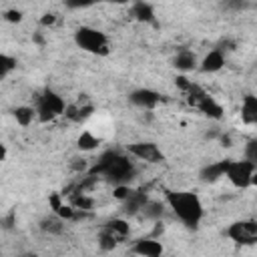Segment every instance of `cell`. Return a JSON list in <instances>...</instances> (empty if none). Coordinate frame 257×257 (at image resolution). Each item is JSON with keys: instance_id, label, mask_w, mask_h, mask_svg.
I'll return each instance as SVG.
<instances>
[{"instance_id": "6da1fadb", "label": "cell", "mask_w": 257, "mask_h": 257, "mask_svg": "<svg viewBox=\"0 0 257 257\" xmlns=\"http://www.w3.org/2000/svg\"><path fill=\"white\" fill-rule=\"evenodd\" d=\"M88 173L96 175L98 179H106L114 185L131 183L137 177V165L131 155H124L120 151H104Z\"/></svg>"}, {"instance_id": "7a4b0ae2", "label": "cell", "mask_w": 257, "mask_h": 257, "mask_svg": "<svg viewBox=\"0 0 257 257\" xmlns=\"http://www.w3.org/2000/svg\"><path fill=\"white\" fill-rule=\"evenodd\" d=\"M167 205L173 211V215L187 227H199V223L205 217L203 201L193 191H167Z\"/></svg>"}, {"instance_id": "3957f363", "label": "cell", "mask_w": 257, "mask_h": 257, "mask_svg": "<svg viewBox=\"0 0 257 257\" xmlns=\"http://www.w3.org/2000/svg\"><path fill=\"white\" fill-rule=\"evenodd\" d=\"M74 44L88 52V54H96V56H104L108 54V36L94 28V26H78L74 30Z\"/></svg>"}, {"instance_id": "277c9868", "label": "cell", "mask_w": 257, "mask_h": 257, "mask_svg": "<svg viewBox=\"0 0 257 257\" xmlns=\"http://www.w3.org/2000/svg\"><path fill=\"white\" fill-rule=\"evenodd\" d=\"M225 179L235 187V189H249L257 183V165L247 161V159H229Z\"/></svg>"}, {"instance_id": "5b68a950", "label": "cell", "mask_w": 257, "mask_h": 257, "mask_svg": "<svg viewBox=\"0 0 257 257\" xmlns=\"http://www.w3.org/2000/svg\"><path fill=\"white\" fill-rule=\"evenodd\" d=\"M185 94H187L189 104H193L195 108H199L207 118H211V120H221V118L225 116L223 104H221L215 96H211L207 90H203L197 82H193L191 88H189Z\"/></svg>"}, {"instance_id": "8992f818", "label": "cell", "mask_w": 257, "mask_h": 257, "mask_svg": "<svg viewBox=\"0 0 257 257\" xmlns=\"http://www.w3.org/2000/svg\"><path fill=\"white\" fill-rule=\"evenodd\" d=\"M64 108H66L64 96L58 94V92H54V90H50V88H46V90L38 96L36 106H34L36 118H38L40 122H50V120L62 116V114H64Z\"/></svg>"}, {"instance_id": "52a82bcc", "label": "cell", "mask_w": 257, "mask_h": 257, "mask_svg": "<svg viewBox=\"0 0 257 257\" xmlns=\"http://www.w3.org/2000/svg\"><path fill=\"white\" fill-rule=\"evenodd\" d=\"M227 239H231L237 245H255L257 241V221L255 219H239L233 221L225 229Z\"/></svg>"}, {"instance_id": "ba28073f", "label": "cell", "mask_w": 257, "mask_h": 257, "mask_svg": "<svg viewBox=\"0 0 257 257\" xmlns=\"http://www.w3.org/2000/svg\"><path fill=\"white\" fill-rule=\"evenodd\" d=\"M126 151H128V155L133 159H139V161L149 163V165H157V163H161L165 159L161 147L157 143H153V141H135V143H131L126 147Z\"/></svg>"}, {"instance_id": "9c48e42d", "label": "cell", "mask_w": 257, "mask_h": 257, "mask_svg": "<svg viewBox=\"0 0 257 257\" xmlns=\"http://www.w3.org/2000/svg\"><path fill=\"white\" fill-rule=\"evenodd\" d=\"M128 102L141 110H153L163 102V94L155 88H135L128 94Z\"/></svg>"}, {"instance_id": "30bf717a", "label": "cell", "mask_w": 257, "mask_h": 257, "mask_svg": "<svg viewBox=\"0 0 257 257\" xmlns=\"http://www.w3.org/2000/svg\"><path fill=\"white\" fill-rule=\"evenodd\" d=\"M225 64H227V56H225L223 48H213V50H209L199 60V66L197 68L201 72H205V74H217V72H221L225 68Z\"/></svg>"}, {"instance_id": "8fae6325", "label": "cell", "mask_w": 257, "mask_h": 257, "mask_svg": "<svg viewBox=\"0 0 257 257\" xmlns=\"http://www.w3.org/2000/svg\"><path fill=\"white\" fill-rule=\"evenodd\" d=\"M131 251L135 255H141V257H159L165 253V247L159 239L155 237H147V239H139L135 241V245L131 247Z\"/></svg>"}, {"instance_id": "7c38bea8", "label": "cell", "mask_w": 257, "mask_h": 257, "mask_svg": "<svg viewBox=\"0 0 257 257\" xmlns=\"http://www.w3.org/2000/svg\"><path fill=\"white\" fill-rule=\"evenodd\" d=\"M173 66H175V70H179L181 74H187V72L197 70L199 58H197V54H195L193 50L181 48V50L175 54V58H173Z\"/></svg>"}, {"instance_id": "4fadbf2b", "label": "cell", "mask_w": 257, "mask_h": 257, "mask_svg": "<svg viewBox=\"0 0 257 257\" xmlns=\"http://www.w3.org/2000/svg\"><path fill=\"white\" fill-rule=\"evenodd\" d=\"M227 165H229V159H221V161H215V163H209L201 169L199 173V179L203 183H217L225 177V171H227Z\"/></svg>"}, {"instance_id": "5bb4252c", "label": "cell", "mask_w": 257, "mask_h": 257, "mask_svg": "<svg viewBox=\"0 0 257 257\" xmlns=\"http://www.w3.org/2000/svg\"><path fill=\"white\" fill-rule=\"evenodd\" d=\"M131 16H133V20L143 22V24H151L157 18L153 4H149L147 0H133L131 2Z\"/></svg>"}, {"instance_id": "9a60e30c", "label": "cell", "mask_w": 257, "mask_h": 257, "mask_svg": "<svg viewBox=\"0 0 257 257\" xmlns=\"http://www.w3.org/2000/svg\"><path fill=\"white\" fill-rule=\"evenodd\" d=\"M241 122L247 126L257 124V96L251 92L241 98Z\"/></svg>"}, {"instance_id": "2e32d148", "label": "cell", "mask_w": 257, "mask_h": 257, "mask_svg": "<svg viewBox=\"0 0 257 257\" xmlns=\"http://www.w3.org/2000/svg\"><path fill=\"white\" fill-rule=\"evenodd\" d=\"M102 229H106L118 243H122L128 235H131V225H128V221L126 219H122V217H114V219H108L104 225H102Z\"/></svg>"}, {"instance_id": "e0dca14e", "label": "cell", "mask_w": 257, "mask_h": 257, "mask_svg": "<svg viewBox=\"0 0 257 257\" xmlns=\"http://www.w3.org/2000/svg\"><path fill=\"white\" fill-rule=\"evenodd\" d=\"M147 201H149V197H147L145 191H135L133 189V193L120 203L122 205V213L124 215H137V213H141V209L145 207Z\"/></svg>"}, {"instance_id": "ac0fdd59", "label": "cell", "mask_w": 257, "mask_h": 257, "mask_svg": "<svg viewBox=\"0 0 257 257\" xmlns=\"http://www.w3.org/2000/svg\"><path fill=\"white\" fill-rule=\"evenodd\" d=\"M94 112L92 104H66L64 108V116L70 122H84L86 118H90Z\"/></svg>"}, {"instance_id": "d6986e66", "label": "cell", "mask_w": 257, "mask_h": 257, "mask_svg": "<svg viewBox=\"0 0 257 257\" xmlns=\"http://www.w3.org/2000/svg\"><path fill=\"white\" fill-rule=\"evenodd\" d=\"M76 147H78V151H82V153L96 151V149L100 147V137L94 135L92 131L84 128V131H80V135L76 137Z\"/></svg>"}, {"instance_id": "ffe728a7", "label": "cell", "mask_w": 257, "mask_h": 257, "mask_svg": "<svg viewBox=\"0 0 257 257\" xmlns=\"http://www.w3.org/2000/svg\"><path fill=\"white\" fill-rule=\"evenodd\" d=\"M64 219H60L58 215H48V217H44L42 221H40V231L42 233H46V235H62V231H64Z\"/></svg>"}, {"instance_id": "44dd1931", "label": "cell", "mask_w": 257, "mask_h": 257, "mask_svg": "<svg viewBox=\"0 0 257 257\" xmlns=\"http://www.w3.org/2000/svg\"><path fill=\"white\" fill-rule=\"evenodd\" d=\"M12 116H14V120L20 124V126H30L32 124V120L36 118V110H34V106H30V104H20V106H16L14 110H12Z\"/></svg>"}, {"instance_id": "7402d4cb", "label": "cell", "mask_w": 257, "mask_h": 257, "mask_svg": "<svg viewBox=\"0 0 257 257\" xmlns=\"http://www.w3.org/2000/svg\"><path fill=\"white\" fill-rule=\"evenodd\" d=\"M141 213L147 217V219H151V221H161L163 219V215H165V205L163 203H159V201H147L145 203V207L141 209Z\"/></svg>"}, {"instance_id": "603a6c76", "label": "cell", "mask_w": 257, "mask_h": 257, "mask_svg": "<svg viewBox=\"0 0 257 257\" xmlns=\"http://www.w3.org/2000/svg\"><path fill=\"white\" fill-rule=\"evenodd\" d=\"M96 243H98V247H100V251H112V249H116L120 243L106 231V229H102L100 227V231H98V237H96Z\"/></svg>"}, {"instance_id": "cb8c5ba5", "label": "cell", "mask_w": 257, "mask_h": 257, "mask_svg": "<svg viewBox=\"0 0 257 257\" xmlns=\"http://www.w3.org/2000/svg\"><path fill=\"white\" fill-rule=\"evenodd\" d=\"M16 58L14 56H10V54H6V52H2L0 50V80L2 78H6L10 72H14L16 70Z\"/></svg>"}, {"instance_id": "d4e9b609", "label": "cell", "mask_w": 257, "mask_h": 257, "mask_svg": "<svg viewBox=\"0 0 257 257\" xmlns=\"http://www.w3.org/2000/svg\"><path fill=\"white\" fill-rule=\"evenodd\" d=\"M131 193H133V187H131L128 183H116L114 189H112V197H114L116 201H120V203H122Z\"/></svg>"}, {"instance_id": "484cf974", "label": "cell", "mask_w": 257, "mask_h": 257, "mask_svg": "<svg viewBox=\"0 0 257 257\" xmlns=\"http://www.w3.org/2000/svg\"><path fill=\"white\" fill-rule=\"evenodd\" d=\"M249 6H251L249 0H223V8L229 12H241V10H247Z\"/></svg>"}, {"instance_id": "4316f807", "label": "cell", "mask_w": 257, "mask_h": 257, "mask_svg": "<svg viewBox=\"0 0 257 257\" xmlns=\"http://www.w3.org/2000/svg\"><path fill=\"white\" fill-rule=\"evenodd\" d=\"M243 159H247V161H251V163L257 165V141H255V139H251V141L245 145V155H243Z\"/></svg>"}, {"instance_id": "83f0119b", "label": "cell", "mask_w": 257, "mask_h": 257, "mask_svg": "<svg viewBox=\"0 0 257 257\" xmlns=\"http://www.w3.org/2000/svg\"><path fill=\"white\" fill-rule=\"evenodd\" d=\"M62 2H64V6L68 10H82V8L92 6L96 0H62Z\"/></svg>"}, {"instance_id": "f1b7e54d", "label": "cell", "mask_w": 257, "mask_h": 257, "mask_svg": "<svg viewBox=\"0 0 257 257\" xmlns=\"http://www.w3.org/2000/svg\"><path fill=\"white\" fill-rule=\"evenodd\" d=\"M191 84H193V80H189L187 74H181V72H179V74L175 76V86H177L181 92H187V90L191 88Z\"/></svg>"}, {"instance_id": "f546056e", "label": "cell", "mask_w": 257, "mask_h": 257, "mask_svg": "<svg viewBox=\"0 0 257 257\" xmlns=\"http://www.w3.org/2000/svg\"><path fill=\"white\" fill-rule=\"evenodd\" d=\"M4 20L10 22V24H18V22H22V12L16 10V8H10V10L4 12Z\"/></svg>"}, {"instance_id": "4dcf8cb0", "label": "cell", "mask_w": 257, "mask_h": 257, "mask_svg": "<svg viewBox=\"0 0 257 257\" xmlns=\"http://www.w3.org/2000/svg\"><path fill=\"white\" fill-rule=\"evenodd\" d=\"M62 197H64L62 193H50V195H48V207L52 209V213H54V211L64 203V201H62Z\"/></svg>"}, {"instance_id": "1f68e13d", "label": "cell", "mask_w": 257, "mask_h": 257, "mask_svg": "<svg viewBox=\"0 0 257 257\" xmlns=\"http://www.w3.org/2000/svg\"><path fill=\"white\" fill-rule=\"evenodd\" d=\"M54 22H56V16H54V14H50V12L42 14V18H40V24H42V26H52Z\"/></svg>"}, {"instance_id": "d6a6232c", "label": "cell", "mask_w": 257, "mask_h": 257, "mask_svg": "<svg viewBox=\"0 0 257 257\" xmlns=\"http://www.w3.org/2000/svg\"><path fill=\"white\" fill-rule=\"evenodd\" d=\"M98 2V0H96ZM100 2H106V4H116V6H124V4H131L133 0H100Z\"/></svg>"}, {"instance_id": "836d02e7", "label": "cell", "mask_w": 257, "mask_h": 257, "mask_svg": "<svg viewBox=\"0 0 257 257\" xmlns=\"http://www.w3.org/2000/svg\"><path fill=\"white\" fill-rule=\"evenodd\" d=\"M6 157H8V149H6V145L0 141V163L6 161Z\"/></svg>"}, {"instance_id": "e575fe53", "label": "cell", "mask_w": 257, "mask_h": 257, "mask_svg": "<svg viewBox=\"0 0 257 257\" xmlns=\"http://www.w3.org/2000/svg\"><path fill=\"white\" fill-rule=\"evenodd\" d=\"M219 141H221L223 147H231V137H229V135H221Z\"/></svg>"}]
</instances>
